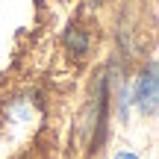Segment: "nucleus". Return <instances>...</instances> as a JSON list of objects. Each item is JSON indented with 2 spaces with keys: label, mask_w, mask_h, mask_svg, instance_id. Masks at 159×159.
<instances>
[{
  "label": "nucleus",
  "mask_w": 159,
  "mask_h": 159,
  "mask_svg": "<svg viewBox=\"0 0 159 159\" xmlns=\"http://www.w3.org/2000/svg\"><path fill=\"white\" fill-rule=\"evenodd\" d=\"M136 106L144 115H153L159 106V77H156V65H150L148 71L139 74L136 83Z\"/></svg>",
  "instance_id": "nucleus-1"
},
{
  "label": "nucleus",
  "mask_w": 159,
  "mask_h": 159,
  "mask_svg": "<svg viewBox=\"0 0 159 159\" xmlns=\"http://www.w3.org/2000/svg\"><path fill=\"white\" fill-rule=\"evenodd\" d=\"M85 44H89V41H85V35L80 33V30L68 33V47H74V53H83V50H85Z\"/></svg>",
  "instance_id": "nucleus-2"
},
{
  "label": "nucleus",
  "mask_w": 159,
  "mask_h": 159,
  "mask_svg": "<svg viewBox=\"0 0 159 159\" xmlns=\"http://www.w3.org/2000/svg\"><path fill=\"white\" fill-rule=\"evenodd\" d=\"M115 159H139V156H133V153H118Z\"/></svg>",
  "instance_id": "nucleus-3"
}]
</instances>
